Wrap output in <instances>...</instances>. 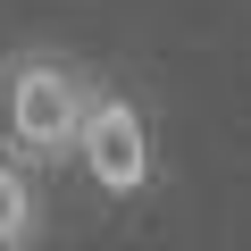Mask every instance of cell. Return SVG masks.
I'll list each match as a JSON object with an SVG mask.
<instances>
[{"mask_svg": "<svg viewBox=\"0 0 251 251\" xmlns=\"http://www.w3.org/2000/svg\"><path fill=\"white\" fill-rule=\"evenodd\" d=\"M25 243H34V184L17 151H0V251H25Z\"/></svg>", "mask_w": 251, "mask_h": 251, "instance_id": "3", "label": "cell"}, {"mask_svg": "<svg viewBox=\"0 0 251 251\" xmlns=\"http://www.w3.org/2000/svg\"><path fill=\"white\" fill-rule=\"evenodd\" d=\"M84 109H92V84L50 59V50H25L0 84V134H9L17 159H67L75 134H84Z\"/></svg>", "mask_w": 251, "mask_h": 251, "instance_id": "1", "label": "cell"}, {"mask_svg": "<svg viewBox=\"0 0 251 251\" xmlns=\"http://www.w3.org/2000/svg\"><path fill=\"white\" fill-rule=\"evenodd\" d=\"M75 159H84V176H92L100 193H134V184L151 176V134H143L134 100L92 92V109H84V134H75Z\"/></svg>", "mask_w": 251, "mask_h": 251, "instance_id": "2", "label": "cell"}]
</instances>
